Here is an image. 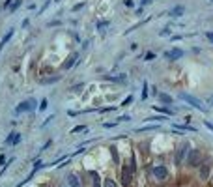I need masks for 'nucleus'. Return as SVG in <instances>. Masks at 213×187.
I'll return each instance as SVG.
<instances>
[{
	"mask_svg": "<svg viewBox=\"0 0 213 187\" xmlns=\"http://www.w3.org/2000/svg\"><path fill=\"white\" fill-rule=\"evenodd\" d=\"M185 163L191 169H198L202 163H204V155H202V152L198 150V148H191L189 150V155H187V159H185Z\"/></svg>",
	"mask_w": 213,
	"mask_h": 187,
	"instance_id": "obj_2",
	"label": "nucleus"
},
{
	"mask_svg": "<svg viewBox=\"0 0 213 187\" xmlns=\"http://www.w3.org/2000/svg\"><path fill=\"white\" fill-rule=\"evenodd\" d=\"M39 109V103L36 97H30V99H25L21 101L17 107H15V114H22V112H34Z\"/></svg>",
	"mask_w": 213,
	"mask_h": 187,
	"instance_id": "obj_3",
	"label": "nucleus"
},
{
	"mask_svg": "<svg viewBox=\"0 0 213 187\" xmlns=\"http://www.w3.org/2000/svg\"><path fill=\"white\" fill-rule=\"evenodd\" d=\"M133 101H135V96H133V94H129V96L122 101V107H129V105H133Z\"/></svg>",
	"mask_w": 213,
	"mask_h": 187,
	"instance_id": "obj_21",
	"label": "nucleus"
},
{
	"mask_svg": "<svg viewBox=\"0 0 213 187\" xmlns=\"http://www.w3.org/2000/svg\"><path fill=\"white\" fill-rule=\"evenodd\" d=\"M75 133H88V127L86 125H77L71 129V135H75Z\"/></svg>",
	"mask_w": 213,
	"mask_h": 187,
	"instance_id": "obj_20",
	"label": "nucleus"
},
{
	"mask_svg": "<svg viewBox=\"0 0 213 187\" xmlns=\"http://www.w3.org/2000/svg\"><path fill=\"white\" fill-rule=\"evenodd\" d=\"M204 125H206L207 129H211V131H213V124H211L209 120H204Z\"/></svg>",
	"mask_w": 213,
	"mask_h": 187,
	"instance_id": "obj_40",
	"label": "nucleus"
},
{
	"mask_svg": "<svg viewBox=\"0 0 213 187\" xmlns=\"http://www.w3.org/2000/svg\"><path fill=\"white\" fill-rule=\"evenodd\" d=\"M21 138H22V135H21V133H17V137H15V140H13V146H17V144L21 142Z\"/></svg>",
	"mask_w": 213,
	"mask_h": 187,
	"instance_id": "obj_39",
	"label": "nucleus"
},
{
	"mask_svg": "<svg viewBox=\"0 0 213 187\" xmlns=\"http://www.w3.org/2000/svg\"><path fill=\"white\" fill-rule=\"evenodd\" d=\"M60 25H62V21H60V19H56V21H49V22H47V26H49V28H51V26H60Z\"/></svg>",
	"mask_w": 213,
	"mask_h": 187,
	"instance_id": "obj_31",
	"label": "nucleus"
},
{
	"mask_svg": "<svg viewBox=\"0 0 213 187\" xmlns=\"http://www.w3.org/2000/svg\"><path fill=\"white\" fill-rule=\"evenodd\" d=\"M189 150H191V142H189V140H183V142L178 146L176 155H174V163H176V165H183L187 155H189Z\"/></svg>",
	"mask_w": 213,
	"mask_h": 187,
	"instance_id": "obj_4",
	"label": "nucleus"
},
{
	"mask_svg": "<svg viewBox=\"0 0 213 187\" xmlns=\"http://www.w3.org/2000/svg\"><path fill=\"white\" fill-rule=\"evenodd\" d=\"M108 26H110V21H108V19H99V21L96 22V28H97V32H105Z\"/></svg>",
	"mask_w": 213,
	"mask_h": 187,
	"instance_id": "obj_15",
	"label": "nucleus"
},
{
	"mask_svg": "<svg viewBox=\"0 0 213 187\" xmlns=\"http://www.w3.org/2000/svg\"><path fill=\"white\" fill-rule=\"evenodd\" d=\"M53 120H54V114H51V116H49V118H47V120H43V124H39V127H45L47 124H51Z\"/></svg>",
	"mask_w": 213,
	"mask_h": 187,
	"instance_id": "obj_33",
	"label": "nucleus"
},
{
	"mask_svg": "<svg viewBox=\"0 0 213 187\" xmlns=\"http://www.w3.org/2000/svg\"><path fill=\"white\" fill-rule=\"evenodd\" d=\"M4 45H6L4 41H0V53H2V49H4Z\"/></svg>",
	"mask_w": 213,
	"mask_h": 187,
	"instance_id": "obj_47",
	"label": "nucleus"
},
{
	"mask_svg": "<svg viewBox=\"0 0 213 187\" xmlns=\"http://www.w3.org/2000/svg\"><path fill=\"white\" fill-rule=\"evenodd\" d=\"M183 56H185V51L181 49V47H174L172 51H167V53H164V58L170 60V62H174V60H181Z\"/></svg>",
	"mask_w": 213,
	"mask_h": 187,
	"instance_id": "obj_6",
	"label": "nucleus"
},
{
	"mask_svg": "<svg viewBox=\"0 0 213 187\" xmlns=\"http://www.w3.org/2000/svg\"><path fill=\"white\" fill-rule=\"evenodd\" d=\"M157 101L163 103V105H172V103H174V97L168 96V94H164V92H159V94H157Z\"/></svg>",
	"mask_w": 213,
	"mask_h": 187,
	"instance_id": "obj_10",
	"label": "nucleus"
},
{
	"mask_svg": "<svg viewBox=\"0 0 213 187\" xmlns=\"http://www.w3.org/2000/svg\"><path fill=\"white\" fill-rule=\"evenodd\" d=\"M49 4H51V0H45V4H43V8H41V10L37 11V15H41V13H43V11L47 10V8H49Z\"/></svg>",
	"mask_w": 213,
	"mask_h": 187,
	"instance_id": "obj_35",
	"label": "nucleus"
},
{
	"mask_svg": "<svg viewBox=\"0 0 213 187\" xmlns=\"http://www.w3.org/2000/svg\"><path fill=\"white\" fill-rule=\"evenodd\" d=\"M28 25H30V19H25V21H22V22H21V26H22V28H26Z\"/></svg>",
	"mask_w": 213,
	"mask_h": 187,
	"instance_id": "obj_41",
	"label": "nucleus"
},
{
	"mask_svg": "<svg viewBox=\"0 0 213 187\" xmlns=\"http://www.w3.org/2000/svg\"><path fill=\"white\" fill-rule=\"evenodd\" d=\"M21 4H22V0H13L11 6H10V13H15V11L21 8Z\"/></svg>",
	"mask_w": 213,
	"mask_h": 187,
	"instance_id": "obj_18",
	"label": "nucleus"
},
{
	"mask_svg": "<svg viewBox=\"0 0 213 187\" xmlns=\"http://www.w3.org/2000/svg\"><path fill=\"white\" fill-rule=\"evenodd\" d=\"M58 2H62V0H54V4H58Z\"/></svg>",
	"mask_w": 213,
	"mask_h": 187,
	"instance_id": "obj_49",
	"label": "nucleus"
},
{
	"mask_svg": "<svg viewBox=\"0 0 213 187\" xmlns=\"http://www.w3.org/2000/svg\"><path fill=\"white\" fill-rule=\"evenodd\" d=\"M153 129H159V125H142L136 129V133H142V131H153Z\"/></svg>",
	"mask_w": 213,
	"mask_h": 187,
	"instance_id": "obj_25",
	"label": "nucleus"
},
{
	"mask_svg": "<svg viewBox=\"0 0 213 187\" xmlns=\"http://www.w3.org/2000/svg\"><path fill=\"white\" fill-rule=\"evenodd\" d=\"M60 187H65V185H60Z\"/></svg>",
	"mask_w": 213,
	"mask_h": 187,
	"instance_id": "obj_50",
	"label": "nucleus"
},
{
	"mask_svg": "<svg viewBox=\"0 0 213 187\" xmlns=\"http://www.w3.org/2000/svg\"><path fill=\"white\" fill-rule=\"evenodd\" d=\"M11 2H13V0H6V2H4V10H10V6H11Z\"/></svg>",
	"mask_w": 213,
	"mask_h": 187,
	"instance_id": "obj_42",
	"label": "nucleus"
},
{
	"mask_svg": "<svg viewBox=\"0 0 213 187\" xmlns=\"http://www.w3.org/2000/svg\"><path fill=\"white\" fill-rule=\"evenodd\" d=\"M167 15L172 17V19H179V17H183V15H185V6H181V4H179V6H174Z\"/></svg>",
	"mask_w": 213,
	"mask_h": 187,
	"instance_id": "obj_9",
	"label": "nucleus"
},
{
	"mask_svg": "<svg viewBox=\"0 0 213 187\" xmlns=\"http://www.w3.org/2000/svg\"><path fill=\"white\" fill-rule=\"evenodd\" d=\"M150 96V92H148V82L144 81V84H142V101H146Z\"/></svg>",
	"mask_w": 213,
	"mask_h": 187,
	"instance_id": "obj_22",
	"label": "nucleus"
},
{
	"mask_svg": "<svg viewBox=\"0 0 213 187\" xmlns=\"http://www.w3.org/2000/svg\"><path fill=\"white\" fill-rule=\"evenodd\" d=\"M82 8H86V0H82V2H79V4H75L73 8H71V11H73V13H77V11H81Z\"/></svg>",
	"mask_w": 213,
	"mask_h": 187,
	"instance_id": "obj_24",
	"label": "nucleus"
},
{
	"mask_svg": "<svg viewBox=\"0 0 213 187\" xmlns=\"http://www.w3.org/2000/svg\"><path fill=\"white\" fill-rule=\"evenodd\" d=\"M204 36H206V39L213 45V32H204Z\"/></svg>",
	"mask_w": 213,
	"mask_h": 187,
	"instance_id": "obj_36",
	"label": "nucleus"
},
{
	"mask_svg": "<svg viewBox=\"0 0 213 187\" xmlns=\"http://www.w3.org/2000/svg\"><path fill=\"white\" fill-rule=\"evenodd\" d=\"M207 103H209V105H211V107H213V96H211V97H209V99H207Z\"/></svg>",
	"mask_w": 213,
	"mask_h": 187,
	"instance_id": "obj_48",
	"label": "nucleus"
},
{
	"mask_svg": "<svg viewBox=\"0 0 213 187\" xmlns=\"http://www.w3.org/2000/svg\"><path fill=\"white\" fill-rule=\"evenodd\" d=\"M138 49V43H131V51H136Z\"/></svg>",
	"mask_w": 213,
	"mask_h": 187,
	"instance_id": "obj_45",
	"label": "nucleus"
},
{
	"mask_svg": "<svg viewBox=\"0 0 213 187\" xmlns=\"http://www.w3.org/2000/svg\"><path fill=\"white\" fill-rule=\"evenodd\" d=\"M84 86H86V84H84V82H81V84H75V86H71L69 90H71V92H81V88H84Z\"/></svg>",
	"mask_w": 213,
	"mask_h": 187,
	"instance_id": "obj_32",
	"label": "nucleus"
},
{
	"mask_svg": "<svg viewBox=\"0 0 213 187\" xmlns=\"http://www.w3.org/2000/svg\"><path fill=\"white\" fill-rule=\"evenodd\" d=\"M164 120H167V116L159 114V116H150V118H146L144 122H148V124H150V122H159V124H161V122H164Z\"/></svg>",
	"mask_w": 213,
	"mask_h": 187,
	"instance_id": "obj_17",
	"label": "nucleus"
},
{
	"mask_svg": "<svg viewBox=\"0 0 213 187\" xmlns=\"http://www.w3.org/2000/svg\"><path fill=\"white\" fill-rule=\"evenodd\" d=\"M62 79H64V75H54V77L37 79V82H39V84H53V82H58V81H62Z\"/></svg>",
	"mask_w": 213,
	"mask_h": 187,
	"instance_id": "obj_14",
	"label": "nucleus"
},
{
	"mask_svg": "<svg viewBox=\"0 0 213 187\" xmlns=\"http://www.w3.org/2000/svg\"><path fill=\"white\" fill-rule=\"evenodd\" d=\"M88 45H90V41L86 39V41H82V49H88Z\"/></svg>",
	"mask_w": 213,
	"mask_h": 187,
	"instance_id": "obj_46",
	"label": "nucleus"
},
{
	"mask_svg": "<svg viewBox=\"0 0 213 187\" xmlns=\"http://www.w3.org/2000/svg\"><path fill=\"white\" fill-rule=\"evenodd\" d=\"M13 34H15V30H13V28H10V32H6V34H4V38H2V39H0V41H4V43H8V41H10V39L13 38Z\"/></svg>",
	"mask_w": 213,
	"mask_h": 187,
	"instance_id": "obj_26",
	"label": "nucleus"
},
{
	"mask_svg": "<svg viewBox=\"0 0 213 187\" xmlns=\"http://www.w3.org/2000/svg\"><path fill=\"white\" fill-rule=\"evenodd\" d=\"M153 110L159 112V114H164V116H174L176 114V109L172 110V109H167L164 105H153Z\"/></svg>",
	"mask_w": 213,
	"mask_h": 187,
	"instance_id": "obj_11",
	"label": "nucleus"
},
{
	"mask_svg": "<svg viewBox=\"0 0 213 187\" xmlns=\"http://www.w3.org/2000/svg\"><path fill=\"white\" fill-rule=\"evenodd\" d=\"M110 153H112V157H114V161H116V163H120V155H118V148H116V146H112V148H110Z\"/></svg>",
	"mask_w": 213,
	"mask_h": 187,
	"instance_id": "obj_30",
	"label": "nucleus"
},
{
	"mask_svg": "<svg viewBox=\"0 0 213 187\" xmlns=\"http://www.w3.org/2000/svg\"><path fill=\"white\" fill-rule=\"evenodd\" d=\"M15 137H17V131H11V133H10V135L6 137V140H4V142H6V144H13Z\"/></svg>",
	"mask_w": 213,
	"mask_h": 187,
	"instance_id": "obj_27",
	"label": "nucleus"
},
{
	"mask_svg": "<svg viewBox=\"0 0 213 187\" xmlns=\"http://www.w3.org/2000/svg\"><path fill=\"white\" fill-rule=\"evenodd\" d=\"M0 165H6V155H0Z\"/></svg>",
	"mask_w": 213,
	"mask_h": 187,
	"instance_id": "obj_44",
	"label": "nucleus"
},
{
	"mask_svg": "<svg viewBox=\"0 0 213 187\" xmlns=\"http://www.w3.org/2000/svg\"><path fill=\"white\" fill-rule=\"evenodd\" d=\"M142 58H144V62H152V60L157 58V54L155 53H146V54H142Z\"/></svg>",
	"mask_w": 213,
	"mask_h": 187,
	"instance_id": "obj_28",
	"label": "nucleus"
},
{
	"mask_svg": "<svg viewBox=\"0 0 213 187\" xmlns=\"http://www.w3.org/2000/svg\"><path fill=\"white\" fill-rule=\"evenodd\" d=\"M47 107H49V101H47V97H43V99H41V103H39V109H37V110H39V112H43V110H47Z\"/></svg>",
	"mask_w": 213,
	"mask_h": 187,
	"instance_id": "obj_29",
	"label": "nucleus"
},
{
	"mask_svg": "<svg viewBox=\"0 0 213 187\" xmlns=\"http://www.w3.org/2000/svg\"><path fill=\"white\" fill-rule=\"evenodd\" d=\"M133 118H131V116L129 114H124V116H120V118H118V122H131Z\"/></svg>",
	"mask_w": 213,
	"mask_h": 187,
	"instance_id": "obj_34",
	"label": "nucleus"
},
{
	"mask_svg": "<svg viewBox=\"0 0 213 187\" xmlns=\"http://www.w3.org/2000/svg\"><path fill=\"white\" fill-rule=\"evenodd\" d=\"M77 58H79V53H77V51H73V53H71V54L65 58V62L62 64V69H64V71H67V69L73 67V66L77 64Z\"/></svg>",
	"mask_w": 213,
	"mask_h": 187,
	"instance_id": "obj_8",
	"label": "nucleus"
},
{
	"mask_svg": "<svg viewBox=\"0 0 213 187\" xmlns=\"http://www.w3.org/2000/svg\"><path fill=\"white\" fill-rule=\"evenodd\" d=\"M103 187H120V185H118L114 180H110V178H105L103 180Z\"/></svg>",
	"mask_w": 213,
	"mask_h": 187,
	"instance_id": "obj_23",
	"label": "nucleus"
},
{
	"mask_svg": "<svg viewBox=\"0 0 213 187\" xmlns=\"http://www.w3.org/2000/svg\"><path fill=\"white\" fill-rule=\"evenodd\" d=\"M103 79H105V81H112V82H125V81H127V75H125V73H118V75H114V77H112V75H105Z\"/></svg>",
	"mask_w": 213,
	"mask_h": 187,
	"instance_id": "obj_13",
	"label": "nucleus"
},
{
	"mask_svg": "<svg viewBox=\"0 0 213 187\" xmlns=\"http://www.w3.org/2000/svg\"><path fill=\"white\" fill-rule=\"evenodd\" d=\"M65 181H67V187H81V181H79L77 174H69L65 178Z\"/></svg>",
	"mask_w": 213,
	"mask_h": 187,
	"instance_id": "obj_16",
	"label": "nucleus"
},
{
	"mask_svg": "<svg viewBox=\"0 0 213 187\" xmlns=\"http://www.w3.org/2000/svg\"><path fill=\"white\" fill-rule=\"evenodd\" d=\"M81 112H77V110H67V116H79Z\"/></svg>",
	"mask_w": 213,
	"mask_h": 187,
	"instance_id": "obj_43",
	"label": "nucleus"
},
{
	"mask_svg": "<svg viewBox=\"0 0 213 187\" xmlns=\"http://www.w3.org/2000/svg\"><path fill=\"white\" fill-rule=\"evenodd\" d=\"M178 97L181 99V101H185L187 105H191V107H195V109H198V110H202V112H207L209 109L198 99V97H195V96H191V94H187V92H179L178 94Z\"/></svg>",
	"mask_w": 213,
	"mask_h": 187,
	"instance_id": "obj_1",
	"label": "nucleus"
},
{
	"mask_svg": "<svg viewBox=\"0 0 213 187\" xmlns=\"http://www.w3.org/2000/svg\"><path fill=\"white\" fill-rule=\"evenodd\" d=\"M133 172H131V169H129V165H124L122 167V187H129L131 185V181H133Z\"/></svg>",
	"mask_w": 213,
	"mask_h": 187,
	"instance_id": "obj_7",
	"label": "nucleus"
},
{
	"mask_svg": "<svg viewBox=\"0 0 213 187\" xmlns=\"http://www.w3.org/2000/svg\"><path fill=\"white\" fill-rule=\"evenodd\" d=\"M124 6H127V8H135V2H133V0H124Z\"/></svg>",
	"mask_w": 213,
	"mask_h": 187,
	"instance_id": "obj_37",
	"label": "nucleus"
},
{
	"mask_svg": "<svg viewBox=\"0 0 213 187\" xmlns=\"http://www.w3.org/2000/svg\"><path fill=\"white\" fill-rule=\"evenodd\" d=\"M150 4H152V0H140V8H146Z\"/></svg>",
	"mask_w": 213,
	"mask_h": 187,
	"instance_id": "obj_38",
	"label": "nucleus"
},
{
	"mask_svg": "<svg viewBox=\"0 0 213 187\" xmlns=\"http://www.w3.org/2000/svg\"><path fill=\"white\" fill-rule=\"evenodd\" d=\"M159 36H161V38H170V36H172V30H170V26H164L163 30H159Z\"/></svg>",
	"mask_w": 213,
	"mask_h": 187,
	"instance_id": "obj_19",
	"label": "nucleus"
},
{
	"mask_svg": "<svg viewBox=\"0 0 213 187\" xmlns=\"http://www.w3.org/2000/svg\"><path fill=\"white\" fill-rule=\"evenodd\" d=\"M209 169H211L209 163H202V165H200V170H198L200 180H207L209 178Z\"/></svg>",
	"mask_w": 213,
	"mask_h": 187,
	"instance_id": "obj_12",
	"label": "nucleus"
},
{
	"mask_svg": "<svg viewBox=\"0 0 213 187\" xmlns=\"http://www.w3.org/2000/svg\"><path fill=\"white\" fill-rule=\"evenodd\" d=\"M153 176L159 180V181H164V180H168V169L163 165V163H159V165H153Z\"/></svg>",
	"mask_w": 213,
	"mask_h": 187,
	"instance_id": "obj_5",
	"label": "nucleus"
}]
</instances>
